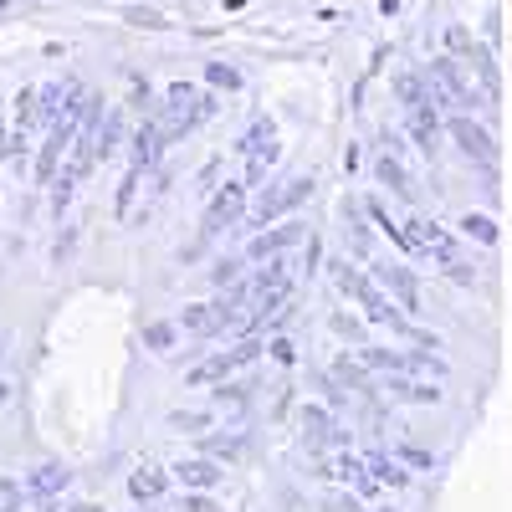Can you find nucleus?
<instances>
[{"label": "nucleus", "mask_w": 512, "mask_h": 512, "mask_svg": "<svg viewBox=\"0 0 512 512\" xmlns=\"http://www.w3.org/2000/svg\"><path fill=\"white\" fill-rule=\"evenodd\" d=\"M328 272H333V287L344 292V297H349V303H354V308H359V313H364L369 323H379V328H390L395 338H410V344H425V349H441V338H425V333H415V328H410V318L400 313V303H395V297L384 292V287H379V282H374V277H369L364 267H349L344 256H338V262H333Z\"/></svg>", "instance_id": "nucleus-1"}, {"label": "nucleus", "mask_w": 512, "mask_h": 512, "mask_svg": "<svg viewBox=\"0 0 512 512\" xmlns=\"http://www.w3.org/2000/svg\"><path fill=\"white\" fill-rule=\"evenodd\" d=\"M405 226H410L420 256H431V267H436L441 277H451L456 287H472V282H477V272L466 267V256H461V246H456V236H451L446 226L425 221V216H405Z\"/></svg>", "instance_id": "nucleus-2"}, {"label": "nucleus", "mask_w": 512, "mask_h": 512, "mask_svg": "<svg viewBox=\"0 0 512 512\" xmlns=\"http://www.w3.org/2000/svg\"><path fill=\"white\" fill-rule=\"evenodd\" d=\"M359 364L374 369V374H420V379H451V364L436 354V349H379V344H364L359 349Z\"/></svg>", "instance_id": "nucleus-3"}, {"label": "nucleus", "mask_w": 512, "mask_h": 512, "mask_svg": "<svg viewBox=\"0 0 512 512\" xmlns=\"http://www.w3.org/2000/svg\"><path fill=\"white\" fill-rule=\"evenodd\" d=\"M262 338H256V333H246L241 338V344H231V349H221V354H205L190 374H185V384H190V390H210V384H226V379H236L241 369H251L256 359H262Z\"/></svg>", "instance_id": "nucleus-4"}, {"label": "nucleus", "mask_w": 512, "mask_h": 512, "mask_svg": "<svg viewBox=\"0 0 512 512\" xmlns=\"http://www.w3.org/2000/svg\"><path fill=\"white\" fill-rule=\"evenodd\" d=\"M210 113H216V98L195 93L190 82H175V88H169V103H164V113H159V128H164V139L175 144L180 134H190L195 123H205Z\"/></svg>", "instance_id": "nucleus-5"}, {"label": "nucleus", "mask_w": 512, "mask_h": 512, "mask_svg": "<svg viewBox=\"0 0 512 512\" xmlns=\"http://www.w3.org/2000/svg\"><path fill=\"white\" fill-rule=\"evenodd\" d=\"M313 195V175H287V180H277L272 190H262L256 195V210H251V226H277V221H287L297 205H303Z\"/></svg>", "instance_id": "nucleus-6"}, {"label": "nucleus", "mask_w": 512, "mask_h": 512, "mask_svg": "<svg viewBox=\"0 0 512 512\" xmlns=\"http://www.w3.org/2000/svg\"><path fill=\"white\" fill-rule=\"evenodd\" d=\"M246 200H251L246 180H231L226 190L210 195V200H205V216H200V241H216L221 231H231V226L246 216Z\"/></svg>", "instance_id": "nucleus-7"}, {"label": "nucleus", "mask_w": 512, "mask_h": 512, "mask_svg": "<svg viewBox=\"0 0 512 512\" xmlns=\"http://www.w3.org/2000/svg\"><path fill=\"white\" fill-rule=\"evenodd\" d=\"M364 267H369V277L384 287L400 303V313H420V282H415V272L410 267H400V262H384V256H364Z\"/></svg>", "instance_id": "nucleus-8"}, {"label": "nucleus", "mask_w": 512, "mask_h": 512, "mask_svg": "<svg viewBox=\"0 0 512 512\" xmlns=\"http://www.w3.org/2000/svg\"><path fill=\"white\" fill-rule=\"evenodd\" d=\"M297 425H303V441L323 456V451H338V446H349V431H344V420H338L328 405H303V415H297Z\"/></svg>", "instance_id": "nucleus-9"}, {"label": "nucleus", "mask_w": 512, "mask_h": 512, "mask_svg": "<svg viewBox=\"0 0 512 512\" xmlns=\"http://www.w3.org/2000/svg\"><path fill=\"white\" fill-rule=\"evenodd\" d=\"M303 236H308V226L297 221V216H287V221H277V226H262V236H256V241L246 246L241 262H272V256H287Z\"/></svg>", "instance_id": "nucleus-10"}, {"label": "nucleus", "mask_w": 512, "mask_h": 512, "mask_svg": "<svg viewBox=\"0 0 512 512\" xmlns=\"http://www.w3.org/2000/svg\"><path fill=\"white\" fill-rule=\"evenodd\" d=\"M169 477H175L185 492H216L226 482V466L216 456H180L175 466H169Z\"/></svg>", "instance_id": "nucleus-11"}, {"label": "nucleus", "mask_w": 512, "mask_h": 512, "mask_svg": "<svg viewBox=\"0 0 512 512\" xmlns=\"http://www.w3.org/2000/svg\"><path fill=\"white\" fill-rule=\"evenodd\" d=\"M384 395L400 405H441L446 400L441 379H420V374H384Z\"/></svg>", "instance_id": "nucleus-12"}, {"label": "nucleus", "mask_w": 512, "mask_h": 512, "mask_svg": "<svg viewBox=\"0 0 512 512\" xmlns=\"http://www.w3.org/2000/svg\"><path fill=\"white\" fill-rule=\"evenodd\" d=\"M451 139H456V149H461L466 159H477L482 169L497 164V144H492V134H487L482 123H472V118H451Z\"/></svg>", "instance_id": "nucleus-13"}, {"label": "nucleus", "mask_w": 512, "mask_h": 512, "mask_svg": "<svg viewBox=\"0 0 512 512\" xmlns=\"http://www.w3.org/2000/svg\"><path fill=\"white\" fill-rule=\"evenodd\" d=\"M72 487V472H67V466H57V461H47V466H36V472L26 477V492L41 502V507H47V512H57V492H67Z\"/></svg>", "instance_id": "nucleus-14"}, {"label": "nucleus", "mask_w": 512, "mask_h": 512, "mask_svg": "<svg viewBox=\"0 0 512 512\" xmlns=\"http://www.w3.org/2000/svg\"><path fill=\"white\" fill-rule=\"evenodd\" d=\"M169 482H175V477H169V472H159L154 461H139L134 472H128V497H134L139 507H149V502H159V497L169 492Z\"/></svg>", "instance_id": "nucleus-15"}, {"label": "nucleus", "mask_w": 512, "mask_h": 512, "mask_svg": "<svg viewBox=\"0 0 512 512\" xmlns=\"http://www.w3.org/2000/svg\"><path fill=\"white\" fill-rule=\"evenodd\" d=\"M410 139L425 159H436V139H441V118L436 103H410Z\"/></svg>", "instance_id": "nucleus-16"}, {"label": "nucleus", "mask_w": 512, "mask_h": 512, "mask_svg": "<svg viewBox=\"0 0 512 512\" xmlns=\"http://www.w3.org/2000/svg\"><path fill=\"white\" fill-rule=\"evenodd\" d=\"M374 175H379V185H390L400 200H415V180H410V169H405V159H400L395 144L374 159Z\"/></svg>", "instance_id": "nucleus-17"}, {"label": "nucleus", "mask_w": 512, "mask_h": 512, "mask_svg": "<svg viewBox=\"0 0 512 512\" xmlns=\"http://www.w3.org/2000/svg\"><path fill=\"white\" fill-rule=\"evenodd\" d=\"M364 216H369V221L379 226V236H390V241H395V246H400L405 256H420V246H415L410 226H405V221H395L390 210H384V200H364Z\"/></svg>", "instance_id": "nucleus-18"}, {"label": "nucleus", "mask_w": 512, "mask_h": 512, "mask_svg": "<svg viewBox=\"0 0 512 512\" xmlns=\"http://www.w3.org/2000/svg\"><path fill=\"white\" fill-rule=\"evenodd\" d=\"M436 82L446 88V98H456L461 108H482V98H477V88H472V77H466L456 62H436Z\"/></svg>", "instance_id": "nucleus-19"}, {"label": "nucleus", "mask_w": 512, "mask_h": 512, "mask_svg": "<svg viewBox=\"0 0 512 512\" xmlns=\"http://www.w3.org/2000/svg\"><path fill=\"white\" fill-rule=\"evenodd\" d=\"M175 323H180V333H195V338H221V313H216V303H190Z\"/></svg>", "instance_id": "nucleus-20"}, {"label": "nucleus", "mask_w": 512, "mask_h": 512, "mask_svg": "<svg viewBox=\"0 0 512 512\" xmlns=\"http://www.w3.org/2000/svg\"><path fill=\"white\" fill-rule=\"evenodd\" d=\"M364 466H369V477L379 482V487H395V492H405L410 487V472L395 461V456H384V451H369L364 456Z\"/></svg>", "instance_id": "nucleus-21"}, {"label": "nucleus", "mask_w": 512, "mask_h": 512, "mask_svg": "<svg viewBox=\"0 0 512 512\" xmlns=\"http://www.w3.org/2000/svg\"><path fill=\"white\" fill-rule=\"evenodd\" d=\"M246 451V436L241 431H221V436H200V456H226V461H236Z\"/></svg>", "instance_id": "nucleus-22"}, {"label": "nucleus", "mask_w": 512, "mask_h": 512, "mask_svg": "<svg viewBox=\"0 0 512 512\" xmlns=\"http://www.w3.org/2000/svg\"><path fill=\"white\" fill-rule=\"evenodd\" d=\"M456 226H461V236H472V241H482V246H497V241H502L497 221H492V216H477V210H466Z\"/></svg>", "instance_id": "nucleus-23"}, {"label": "nucleus", "mask_w": 512, "mask_h": 512, "mask_svg": "<svg viewBox=\"0 0 512 512\" xmlns=\"http://www.w3.org/2000/svg\"><path fill=\"white\" fill-rule=\"evenodd\" d=\"M169 425L175 431H190V436H205L216 425V410H169Z\"/></svg>", "instance_id": "nucleus-24"}, {"label": "nucleus", "mask_w": 512, "mask_h": 512, "mask_svg": "<svg viewBox=\"0 0 512 512\" xmlns=\"http://www.w3.org/2000/svg\"><path fill=\"white\" fill-rule=\"evenodd\" d=\"M180 338V323L169 318V323H149L144 328V349H154V354H169V344Z\"/></svg>", "instance_id": "nucleus-25"}, {"label": "nucleus", "mask_w": 512, "mask_h": 512, "mask_svg": "<svg viewBox=\"0 0 512 512\" xmlns=\"http://www.w3.org/2000/svg\"><path fill=\"white\" fill-rule=\"evenodd\" d=\"M26 487L16 482V477H0V512H26Z\"/></svg>", "instance_id": "nucleus-26"}, {"label": "nucleus", "mask_w": 512, "mask_h": 512, "mask_svg": "<svg viewBox=\"0 0 512 512\" xmlns=\"http://www.w3.org/2000/svg\"><path fill=\"white\" fill-rule=\"evenodd\" d=\"M210 405H216V410H246V405H251V395H246V390H236V384H231V390L221 384V390H210Z\"/></svg>", "instance_id": "nucleus-27"}, {"label": "nucleus", "mask_w": 512, "mask_h": 512, "mask_svg": "<svg viewBox=\"0 0 512 512\" xmlns=\"http://www.w3.org/2000/svg\"><path fill=\"white\" fill-rule=\"evenodd\" d=\"M169 512H221V507H216V497H210V492H185Z\"/></svg>", "instance_id": "nucleus-28"}, {"label": "nucleus", "mask_w": 512, "mask_h": 512, "mask_svg": "<svg viewBox=\"0 0 512 512\" xmlns=\"http://www.w3.org/2000/svg\"><path fill=\"white\" fill-rule=\"evenodd\" d=\"M221 169H226V159H210V164L200 169V180H195V190H200V195H216V180H221Z\"/></svg>", "instance_id": "nucleus-29"}, {"label": "nucleus", "mask_w": 512, "mask_h": 512, "mask_svg": "<svg viewBox=\"0 0 512 512\" xmlns=\"http://www.w3.org/2000/svg\"><path fill=\"white\" fill-rule=\"evenodd\" d=\"M328 507H333V512H395V507H364V502H359V497H349V492H344V497H333Z\"/></svg>", "instance_id": "nucleus-30"}, {"label": "nucleus", "mask_w": 512, "mask_h": 512, "mask_svg": "<svg viewBox=\"0 0 512 512\" xmlns=\"http://www.w3.org/2000/svg\"><path fill=\"white\" fill-rule=\"evenodd\" d=\"M395 456L410 461V466H436V456H431V451H420V446H395Z\"/></svg>", "instance_id": "nucleus-31"}, {"label": "nucleus", "mask_w": 512, "mask_h": 512, "mask_svg": "<svg viewBox=\"0 0 512 512\" xmlns=\"http://www.w3.org/2000/svg\"><path fill=\"white\" fill-rule=\"evenodd\" d=\"M333 333H338V338H359V318H344V313H333Z\"/></svg>", "instance_id": "nucleus-32"}, {"label": "nucleus", "mask_w": 512, "mask_h": 512, "mask_svg": "<svg viewBox=\"0 0 512 512\" xmlns=\"http://www.w3.org/2000/svg\"><path fill=\"white\" fill-rule=\"evenodd\" d=\"M267 349H272V359H277V364H292V344H287V338H272Z\"/></svg>", "instance_id": "nucleus-33"}, {"label": "nucleus", "mask_w": 512, "mask_h": 512, "mask_svg": "<svg viewBox=\"0 0 512 512\" xmlns=\"http://www.w3.org/2000/svg\"><path fill=\"white\" fill-rule=\"evenodd\" d=\"M67 512H103V507H93V502H72Z\"/></svg>", "instance_id": "nucleus-34"}, {"label": "nucleus", "mask_w": 512, "mask_h": 512, "mask_svg": "<svg viewBox=\"0 0 512 512\" xmlns=\"http://www.w3.org/2000/svg\"><path fill=\"white\" fill-rule=\"evenodd\" d=\"M11 400V384H6V374H0V405H6Z\"/></svg>", "instance_id": "nucleus-35"}, {"label": "nucleus", "mask_w": 512, "mask_h": 512, "mask_svg": "<svg viewBox=\"0 0 512 512\" xmlns=\"http://www.w3.org/2000/svg\"><path fill=\"white\" fill-rule=\"evenodd\" d=\"M0 359H6V338H0Z\"/></svg>", "instance_id": "nucleus-36"}, {"label": "nucleus", "mask_w": 512, "mask_h": 512, "mask_svg": "<svg viewBox=\"0 0 512 512\" xmlns=\"http://www.w3.org/2000/svg\"><path fill=\"white\" fill-rule=\"evenodd\" d=\"M149 512H164V507H154V502H149Z\"/></svg>", "instance_id": "nucleus-37"}]
</instances>
